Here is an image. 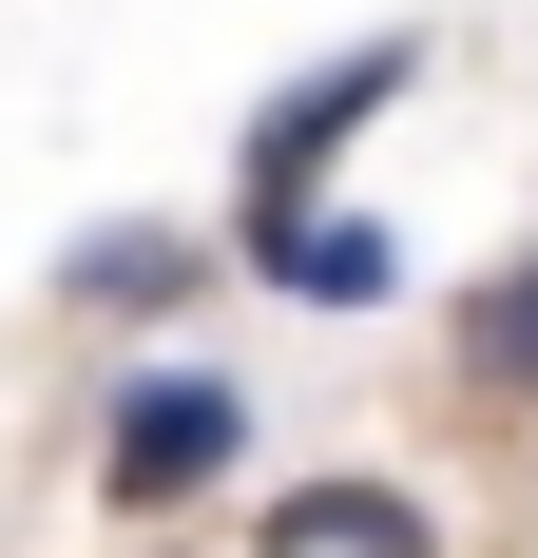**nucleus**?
<instances>
[{
	"mask_svg": "<svg viewBox=\"0 0 538 558\" xmlns=\"http://www.w3.org/2000/svg\"><path fill=\"white\" fill-rule=\"evenodd\" d=\"M231 462H250V386H231V366H135V386H115L97 482H115L135 520H155V501H193V482H231Z\"/></svg>",
	"mask_w": 538,
	"mask_h": 558,
	"instance_id": "1",
	"label": "nucleus"
},
{
	"mask_svg": "<svg viewBox=\"0 0 538 558\" xmlns=\"http://www.w3.org/2000/svg\"><path fill=\"white\" fill-rule=\"evenodd\" d=\"M250 270H269V289H327V308H384L404 251H384L366 213H289V231H250Z\"/></svg>",
	"mask_w": 538,
	"mask_h": 558,
	"instance_id": "4",
	"label": "nucleus"
},
{
	"mask_svg": "<svg viewBox=\"0 0 538 558\" xmlns=\"http://www.w3.org/2000/svg\"><path fill=\"white\" fill-rule=\"evenodd\" d=\"M269 558H424V501H384V482H308V501H269Z\"/></svg>",
	"mask_w": 538,
	"mask_h": 558,
	"instance_id": "5",
	"label": "nucleus"
},
{
	"mask_svg": "<svg viewBox=\"0 0 538 558\" xmlns=\"http://www.w3.org/2000/svg\"><path fill=\"white\" fill-rule=\"evenodd\" d=\"M462 386H481V404H519V386H538V251H519L500 289H462Z\"/></svg>",
	"mask_w": 538,
	"mask_h": 558,
	"instance_id": "6",
	"label": "nucleus"
},
{
	"mask_svg": "<svg viewBox=\"0 0 538 558\" xmlns=\"http://www.w3.org/2000/svg\"><path fill=\"white\" fill-rule=\"evenodd\" d=\"M58 289H77V308H115V328H173V308L212 289V251H193V231H155V213H115V231H77V251H58Z\"/></svg>",
	"mask_w": 538,
	"mask_h": 558,
	"instance_id": "3",
	"label": "nucleus"
},
{
	"mask_svg": "<svg viewBox=\"0 0 538 558\" xmlns=\"http://www.w3.org/2000/svg\"><path fill=\"white\" fill-rule=\"evenodd\" d=\"M404 77H424V39H366V58H327V77H289V97L250 116V231H289V213H308V193H327V155H346V135H366Z\"/></svg>",
	"mask_w": 538,
	"mask_h": 558,
	"instance_id": "2",
	"label": "nucleus"
}]
</instances>
